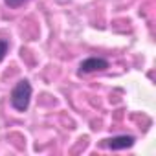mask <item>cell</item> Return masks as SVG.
<instances>
[{"mask_svg": "<svg viewBox=\"0 0 156 156\" xmlns=\"http://www.w3.org/2000/svg\"><path fill=\"white\" fill-rule=\"evenodd\" d=\"M31 96H33V87L28 79H20L11 94H9V103L11 107L17 110V112H26L30 108V103H31Z\"/></svg>", "mask_w": 156, "mask_h": 156, "instance_id": "obj_1", "label": "cell"}, {"mask_svg": "<svg viewBox=\"0 0 156 156\" xmlns=\"http://www.w3.org/2000/svg\"><path fill=\"white\" fill-rule=\"evenodd\" d=\"M108 68V61L103 57H87L79 62V75H87V73H94V72H103Z\"/></svg>", "mask_w": 156, "mask_h": 156, "instance_id": "obj_2", "label": "cell"}, {"mask_svg": "<svg viewBox=\"0 0 156 156\" xmlns=\"http://www.w3.org/2000/svg\"><path fill=\"white\" fill-rule=\"evenodd\" d=\"M103 141H105V147H108L112 151H125V149H130L136 143V138L132 134H118V136L107 138Z\"/></svg>", "mask_w": 156, "mask_h": 156, "instance_id": "obj_3", "label": "cell"}, {"mask_svg": "<svg viewBox=\"0 0 156 156\" xmlns=\"http://www.w3.org/2000/svg\"><path fill=\"white\" fill-rule=\"evenodd\" d=\"M9 48H11V44H9L8 39H0V62H2L6 59V55L9 53Z\"/></svg>", "mask_w": 156, "mask_h": 156, "instance_id": "obj_4", "label": "cell"}, {"mask_svg": "<svg viewBox=\"0 0 156 156\" xmlns=\"http://www.w3.org/2000/svg\"><path fill=\"white\" fill-rule=\"evenodd\" d=\"M28 2H31V0H4V4H6L9 9H19V8H22V6L28 4Z\"/></svg>", "mask_w": 156, "mask_h": 156, "instance_id": "obj_5", "label": "cell"}]
</instances>
